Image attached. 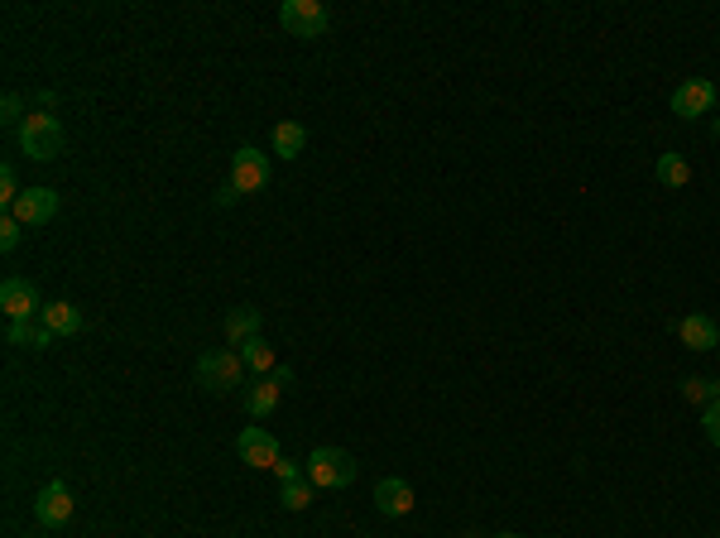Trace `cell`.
Instances as JSON below:
<instances>
[{"instance_id": "27", "label": "cell", "mask_w": 720, "mask_h": 538, "mask_svg": "<svg viewBox=\"0 0 720 538\" xmlns=\"http://www.w3.org/2000/svg\"><path fill=\"white\" fill-rule=\"evenodd\" d=\"M236 197H240V193H236V188H231V183H226V188H221V193H216L212 202H216V207H231V202H236Z\"/></svg>"}, {"instance_id": "9", "label": "cell", "mask_w": 720, "mask_h": 538, "mask_svg": "<svg viewBox=\"0 0 720 538\" xmlns=\"http://www.w3.org/2000/svg\"><path fill=\"white\" fill-rule=\"evenodd\" d=\"M236 452H240V462L245 466H255V471H274V462H279V438L264 433L260 423H250V428L236 438Z\"/></svg>"}, {"instance_id": "26", "label": "cell", "mask_w": 720, "mask_h": 538, "mask_svg": "<svg viewBox=\"0 0 720 538\" xmlns=\"http://www.w3.org/2000/svg\"><path fill=\"white\" fill-rule=\"evenodd\" d=\"M274 476H279V486H288V481H303L308 471H303L298 462H284V457H279V462H274Z\"/></svg>"}, {"instance_id": "1", "label": "cell", "mask_w": 720, "mask_h": 538, "mask_svg": "<svg viewBox=\"0 0 720 538\" xmlns=\"http://www.w3.org/2000/svg\"><path fill=\"white\" fill-rule=\"evenodd\" d=\"M68 145V135H63V121L53 116V111H29L20 125V149L34 159V164H48V159H58Z\"/></svg>"}, {"instance_id": "14", "label": "cell", "mask_w": 720, "mask_h": 538, "mask_svg": "<svg viewBox=\"0 0 720 538\" xmlns=\"http://www.w3.org/2000/svg\"><path fill=\"white\" fill-rule=\"evenodd\" d=\"M5 342L10 346H29V351H48L58 342L39 318H5Z\"/></svg>"}, {"instance_id": "22", "label": "cell", "mask_w": 720, "mask_h": 538, "mask_svg": "<svg viewBox=\"0 0 720 538\" xmlns=\"http://www.w3.org/2000/svg\"><path fill=\"white\" fill-rule=\"evenodd\" d=\"M20 178H15V164H5V169H0V202H5V207H15V202H20Z\"/></svg>"}, {"instance_id": "19", "label": "cell", "mask_w": 720, "mask_h": 538, "mask_svg": "<svg viewBox=\"0 0 720 538\" xmlns=\"http://www.w3.org/2000/svg\"><path fill=\"white\" fill-rule=\"evenodd\" d=\"M658 183H663V188H687V183H692V164H687L682 154H663V159H658Z\"/></svg>"}, {"instance_id": "21", "label": "cell", "mask_w": 720, "mask_h": 538, "mask_svg": "<svg viewBox=\"0 0 720 538\" xmlns=\"http://www.w3.org/2000/svg\"><path fill=\"white\" fill-rule=\"evenodd\" d=\"M312 490H317V486H312L308 476H303V481H288V486H279V505H284V510H293V514L308 510V505H312Z\"/></svg>"}, {"instance_id": "20", "label": "cell", "mask_w": 720, "mask_h": 538, "mask_svg": "<svg viewBox=\"0 0 720 538\" xmlns=\"http://www.w3.org/2000/svg\"><path fill=\"white\" fill-rule=\"evenodd\" d=\"M682 399L706 409L711 399H720V385H716V380H706V375H687V380H682Z\"/></svg>"}, {"instance_id": "11", "label": "cell", "mask_w": 720, "mask_h": 538, "mask_svg": "<svg viewBox=\"0 0 720 538\" xmlns=\"http://www.w3.org/2000/svg\"><path fill=\"white\" fill-rule=\"evenodd\" d=\"M10 217L20 226H44V221L58 217V193L53 188H24L20 202L10 207Z\"/></svg>"}, {"instance_id": "23", "label": "cell", "mask_w": 720, "mask_h": 538, "mask_svg": "<svg viewBox=\"0 0 720 538\" xmlns=\"http://www.w3.org/2000/svg\"><path fill=\"white\" fill-rule=\"evenodd\" d=\"M20 241H24V226L5 212V221H0V250L10 255V250H20Z\"/></svg>"}, {"instance_id": "18", "label": "cell", "mask_w": 720, "mask_h": 538, "mask_svg": "<svg viewBox=\"0 0 720 538\" xmlns=\"http://www.w3.org/2000/svg\"><path fill=\"white\" fill-rule=\"evenodd\" d=\"M303 149H308V130H303V125L298 121L274 125V154H279V159H298Z\"/></svg>"}, {"instance_id": "7", "label": "cell", "mask_w": 720, "mask_h": 538, "mask_svg": "<svg viewBox=\"0 0 720 538\" xmlns=\"http://www.w3.org/2000/svg\"><path fill=\"white\" fill-rule=\"evenodd\" d=\"M284 385H293V370L279 366L274 375H260L250 390H245V414L250 418H269L274 409H279V394H284Z\"/></svg>"}, {"instance_id": "2", "label": "cell", "mask_w": 720, "mask_h": 538, "mask_svg": "<svg viewBox=\"0 0 720 538\" xmlns=\"http://www.w3.org/2000/svg\"><path fill=\"white\" fill-rule=\"evenodd\" d=\"M303 471H308V481L317 490H346L356 481V457L341 452V447H312Z\"/></svg>"}, {"instance_id": "12", "label": "cell", "mask_w": 720, "mask_h": 538, "mask_svg": "<svg viewBox=\"0 0 720 538\" xmlns=\"http://www.w3.org/2000/svg\"><path fill=\"white\" fill-rule=\"evenodd\" d=\"M677 337L687 351H716L720 346V327L711 313H687V318L677 322Z\"/></svg>"}, {"instance_id": "30", "label": "cell", "mask_w": 720, "mask_h": 538, "mask_svg": "<svg viewBox=\"0 0 720 538\" xmlns=\"http://www.w3.org/2000/svg\"><path fill=\"white\" fill-rule=\"evenodd\" d=\"M466 538H485V534H466Z\"/></svg>"}, {"instance_id": "31", "label": "cell", "mask_w": 720, "mask_h": 538, "mask_svg": "<svg viewBox=\"0 0 720 538\" xmlns=\"http://www.w3.org/2000/svg\"><path fill=\"white\" fill-rule=\"evenodd\" d=\"M716 385H720V380H716Z\"/></svg>"}, {"instance_id": "25", "label": "cell", "mask_w": 720, "mask_h": 538, "mask_svg": "<svg viewBox=\"0 0 720 538\" xmlns=\"http://www.w3.org/2000/svg\"><path fill=\"white\" fill-rule=\"evenodd\" d=\"M701 428H706L711 447H720V399H711V404L701 409Z\"/></svg>"}, {"instance_id": "3", "label": "cell", "mask_w": 720, "mask_h": 538, "mask_svg": "<svg viewBox=\"0 0 720 538\" xmlns=\"http://www.w3.org/2000/svg\"><path fill=\"white\" fill-rule=\"evenodd\" d=\"M245 380V361H240V351H207L202 361H197V385L207 394H231Z\"/></svg>"}, {"instance_id": "28", "label": "cell", "mask_w": 720, "mask_h": 538, "mask_svg": "<svg viewBox=\"0 0 720 538\" xmlns=\"http://www.w3.org/2000/svg\"><path fill=\"white\" fill-rule=\"evenodd\" d=\"M34 106H39V111H53V106H58V97H53V92H39V97H34Z\"/></svg>"}, {"instance_id": "5", "label": "cell", "mask_w": 720, "mask_h": 538, "mask_svg": "<svg viewBox=\"0 0 720 538\" xmlns=\"http://www.w3.org/2000/svg\"><path fill=\"white\" fill-rule=\"evenodd\" d=\"M269 178H274V164H269V154H260L255 145H240L236 154H231V188H236L240 197L264 193Z\"/></svg>"}, {"instance_id": "24", "label": "cell", "mask_w": 720, "mask_h": 538, "mask_svg": "<svg viewBox=\"0 0 720 538\" xmlns=\"http://www.w3.org/2000/svg\"><path fill=\"white\" fill-rule=\"evenodd\" d=\"M0 121L15 125V130L24 125V101H20V92H5V101H0Z\"/></svg>"}, {"instance_id": "8", "label": "cell", "mask_w": 720, "mask_h": 538, "mask_svg": "<svg viewBox=\"0 0 720 538\" xmlns=\"http://www.w3.org/2000/svg\"><path fill=\"white\" fill-rule=\"evenodd\" d=\"M77 510V500H72V490L63 481H48L39 495H34V519L44 524V529H63Z\"/></svg>"}, {"instance_id": "29", "label": "cell", "mask_w": 720, "mask_h": 538, "mask_svg": "<svg viewBox=\"0 0 720 538\" xmlns=\"http://www.w3.org/2000/svg\"><path fill=\"white\" fill-rule=\"evenodd\" d=\"M495 538H519V534H495Z\"/></svg>"}, {"instance_id": "16", "label": "cell", "mask_w": 720, "mask_h": 538, "mask_svg": "<svg viewBox=\"0 0 720 538\" xmlns=\"http://www.w3.org/2000/svg\"><path fill=\"white\" fill-rule=\"evenodd\" d=\"M221 337H226V346H245L250 337H260V308H231L226 313V322H221Z\"/></svg>"}, {"instance_id": "13", "label": "cell", "mask_w": 720, "mask_h": 538, "mask_svg": "<svg viewBox=\"0 0 720 538\" xmlns=\"http://www.w3.org/2000/svg\"><path fill=\"white\" fill-rule=\"evenodd\" d=\"M375 510H380L384 519H404V514H413V486L399 481V476H384L380 486H375Z\"/></svg>"}, {"instance_id": "4", "label": "cell", "mask_w": 720, "mask_h": 538, "mask_svg": "<svg viewBox=\"0 0 720 538\" xmlns=\"http://www.w3.org/2000/svg\"><path fill=\"white\" fill-rule=\"evenodd\" d=\"M279 25H284L293 39H322L327 25H332V15H327L322 0H284V5H279Z\"/></svg>"}, {"instance_id": "17", "label": "cell", "mask_w": 720, "mask_h": 538, "mask_svg": "<svg viewBox=\"0 0 720 538\" xmlns=\"http://www.w3.org/2000/svg\"><path fill=\"white\" fill-rule=\"evenodd\" d=\"M240 361H245V370L260 380V375H274L279 370V361H274V346L264 342V337H250V342L240 346Z\"/></svg>"}, {"instance_id": "10", "label": "cell", "mask_w": 720, "mask_h": 538, "mask_svg": "<svg viewBox=\"0 0 720 538\" xmlns=\"http://www.w3.org/2000/svg\"><path fill=\"white\" fill-rule=\"evenodd\" d=\"M0 308H5V318H39L44 313V298H39V289L29 284V279H5L0 284Z\"/></svg>"}, {"instance_id": "15", "label": "cell", "mask_w": 720, "mask_h": 538, "mask_svg": "<svg viewBox=\"0 0 720 538\" xmlns=\"http://www.w3.org/2000/svg\"><path fill=\"white\" fill-rule=\"evenodd\" d=\"M39 322H44V327L53 332V337H77V332L87 327V318H82V308H77V303H68V298H63V303H44V313H39Z\"/></svg>"}, {"instance_id": "6", "label": "cell", "mask_w": 720, "mask_h": 538, "mask_svg": "<svg viewBox=\"0 0 720 538\" xmlns=\"http://www.w3.org/2000/svg\"><path fill=\"white\" fill-rule=\"evenodd\" d=\"M716 101H720V87L711 82V77H687V82L672 92V116H682V121H696V116H706Z\"/></svg>"}]
</instances>
